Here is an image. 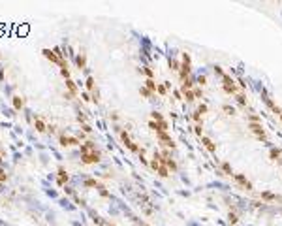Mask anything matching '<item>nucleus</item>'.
<instances>
[{
    "label": "nucleus",
    "instance_id": "nucleus-5",
    "mask_svg": "<svg viewBox=\"0 0 282 226\" xmlns=\"http://www.w3.org/2000/svg\"><path fill=\"white\" fill-rule=\"evenodd\" d=\"M58 141H60V145H62V147H70V145H81L77 138H72V136H66V134H60Z\"/></svg>",
    "mask_w": 282,
    "mask_h": 226
},
{
    "label": "nucleus",
    "instance_id": "nucleus-11",
    "mask_svg": "<svg viewBox=\"0 0 282 226\" xmlns=\"http://www.w3.org/2000/svg\"><path fill=\"white\" fill-rule=\"evenodd\" d=\"M66 89H68V93L72 94V96H75L77 94V87H75V81L70 77V79H66Z\"/></svg>",
    "mask_w": 282,
    "mask_h": 226
},
{
    "label": "nucleus",
    "instance_id": "nucleus-15",
    "mask_svg": "<svg viewBox=\"0 0 282 226\" xmlns=\"http://www.w3.org/2000/svg\"><path fill=\"white\" fill-rule=\"evenodd\" d=\"M34 128H36L38 132H41V134H43V132L47 130V126L43 124V121H41L40 117H36V119H34Z\"/></svg>",
    "mask_w": 282,
    "mask_h": 226
},
{
    "label": "nucleus",
    "instance_id": "nucleus-28",
    "mask_svg": "<svg viewBox=\"0 0 282 226\" xmlns=\"http://www.w3.org/2000/svg\"><path fill=\"white\" fill-rule=\"evenodd\" d=\"M198 83H199V85H205V83H207V77H205V76H199V77H198Z\"/></svg>",
    "mask_w": 282,
    "mask_h": 226
},
{
    "label": "nucleus",
    "instance_id": "nucleus-24",
    "mask_svg": "<svg viewBox=\"0 0 282 226\" xmlns=\"http://www.w3.org/2000/svg\"><path fill=\"white\" fill-rule=\"evenodd\" d=\"M139 93H141V94H143L145 98H149V96H151V90H147V89H141V90H139Z\"/></svg>",
    "mask_w": 282,
    "mask_h": 226
},
{
    "label": "nucleus",
    "instance_id": "nucleus-8",
    "mask_svg": "<svg viewBox=\"0 0 282 226\" xmlns=\"http://www.w3.org/2000/svg\"><path fill=\"white\" fill-rule=\"evenodd\" d=\"M156 136H158V140L162 141V145H166V147H171V149H173V141H171V138L168 136V132L160 130V132H156Z\"/></svg>",
    "mask_w": 282,
    "mask_h": 226
},
{
    "label": "nucleus",
    "instance_id": "nucleus-16",
    "mask_svg": "<svg viewBox=\"0 0 282 226\" xmlns=\"http://www.w3.org/2000/svg\"><path fill=\"white\" fill-rule=\"evenodd\" d=\"M23 106H25V100H23L21 96H13V107L19 111V109H23Z\"/></svg>",
    "mask_w": 282,
    "mask_h": 226
},
{
    "label": "nucleus",
    "instance_id": "nucleus-21",
    "mask_svg": "<svg viewBox=\"0 0 282 226\" xmlns=\"http://www.w3.org/2000/svg\"><path fill=\"white\" fill-rule=\"evenodd\" d=\"M169 66L173 68V70H179V68H181V64H179L177 60H171V59H169Z\"/></svg>",
    "mask_w": 282,
    "mask_h": 226
},
{
    "label": "nucleus",
    "instance_id": "nucleus-26",
    "mask_svg": "<svg viewBox=\"0 0 282 226\" xmlns=\"http://www.w3.org/2000/svg\"><path fill=\"white\" fill-rule=\"evenodd\" d=\"M156 90H158L160 94H166V87H164V85H158V87H156Z\"/></svg>",
    "mask_w": 282,
    "mask_h": 226
},
{
    "label": "nucleus",
    "instance_id": "nucleus-3",
    "mask_svg": "<svg viewBox=\"0 0 282 226\" xmlns=\"http://www.w3.org/2000/svg\"><path fill=\"white\" fill-rule=\"evenodd\" d=\"M121 140H122V143L132 151V153H139V147L130 140V136H128V132H124V130H121Z\"/></svg>",
    "mask_w": 282,
    "mask_h": 226
},
{
    "label": "nucleus",
    "instance_id": "nucleus-17",
    "mask_svg": "<svg viewBox=\"0 0 282 226\" xmlns=\"http://www.w3.org/2000/svg\"><path fill=\"white\" fill-rule=\"evenodd\" d=\"M156 87H158V85H156L152 79H147V81H145V89L151 90V93H152V90H156Z\"/></svg>",
    "mask_w": 282,
    "mask_h": 226
},
{
    "label": "nucleus",
    "instance_id": "nucleus-13",
    "mask_svg": "<svg viewBox=\"0 0 282 226\" xmlns=\"http://www.w3.org/2000/svg\"><path fill=\"white\" fill-rule=\"evenodd\" d=\"M75 62H77V66H79V70H85V68H87V55H85V53H79V55L75 57Z\"/></svg>",
    "mask_w": 282,
    "mask_h": 226
},
{
    "label": "nucleus",
    "instance_id": "nucleus-2",
    "mask_svg": "<svg viewBox=\"0 0 282 226\" xmlns=\"http://www.w3.org/2000/svg\"><path fill=\"white\" fill-rule=\"evenodd\" d=\"M41 53H43V57H45L47 60H51V62H57V64H60V68H68V64H66L64 60H60V59L55 55V51H51V49H43Z\"/></svg>",
    "mask_w": 282,
    "mask_h": 226
},
{
    "label": "nucleus",
    "instance_id": "nucleus-29",
    "mask_svg": "<svg viewBox=\"0 0 282 226\" xmlns=\"http://www.w3.org/2000/svg\"><path fill=\"white\" fill-rule=\"evenodd\" d=\"M81 98H83L85 102H88V100H92V96H90L88 93H83V94H81Z\"/></svg>",
    "mask_w": 282,
    "mask_h": 226
},
{
    "label": "nucleus",
    "instance_id": "nucleus-6",
    "mask_svg": "<svg viewBox=\"0 0 282 226\" xmlns=\"http://www.w3.org/2000/svg\"><path fill=\"white\" fill-rule=\"evenodd\" d=\"M151 166H152V170H156V173H158L160 177H168V175H169V170L164 166V164H158L156 160H152Z\"/></svg>",
    "mask_w": 282,
    "mask_h": 226
},
{
    "label": "nucleus",
    "instance_id": "nucleus-9",
    "mask_svg": "<svg viewBox=\"0 0 282 226\" xmlns=\"http://www.w3.org/2000/svg\"><path fill=\"white\" fill-rule=\"evenodd\" d=\"M233 177H235V181H237L239 185H243L246 190H252V183H250V181H248L246 177H243L241 173H233Z\"/></svg>",
    "mask_w": 282,
    "mask_h": 226
},
{
    "label": "nucleus",
    "instance_id": "nucleus-27",
    "mask_svg": "<svg viewBox=\"0 0 282 226\" xmlns=\"http://www.w3.org/2000/svg\"><path fill=\"white\" fill-rule=\"evenodd\" d=\"M198 113H199V115H203V113H207V106H199V107H198Z\"/></svg>",
    "mask_w": 282,
    "mask_h": 226
},
{
    "label": "nucleus",
    "instance_id": "nucleus-30",
    "mask_svg": "<svg viewBox=\"0 0 282 226\" xmlns=\"http://www.w3.org/2000/svg\"><path fill=\"white\" fill-rule=\"evenodd\" d=\"M81 128H83V132H87V134H88V132H92V128H90V124H87V123H85V124H83Z\"/></svg>",
    "mask_w": 282,
    "mask_h": 226
},
{
    "label": "nucleus",
    "instance_id": "nucleus-19",
    "mask_svg": "<svg viewBox=\"0 0 282 226\" xmlns=\"http://www.w3.org/2000/svg\"><path fill=\"white\" fill-rule=\"evenodd\" d=\"M6 181H8V173H6L2 168H0V185H2V183H6Z\"/></svg>",
    "mask_w": 282,
    "mask_h": 226
},
{
    "label": "nucleus",
    "instance_id": "nucleus-25",
    "mask_svg": "<svg viewBox=\"0 0 282 226\" xmlns=\"http://www.w3.org/2000/svg\"><path fill=\"white\" fill-rule=\"evenodd\" d=\"M77 121L85 124V121H87V117H85V113H79V115H77Z\"/></svg>",
    "mask_w": 282,
    "mask_h": 226
},
{
    "label": "nucleus",
    "instance_id": "nucleus-18",
    "mask_svg": "<svg viewBox=\"0 0 282 226\" xmlns=\"http://www.w3.org/2000/svg\"><path fill=\"white\" fill-rule=\"evenodd\" d=\"M85 185H87V187H96V189H102V185H98L94 179H87V181H85Z\"/></svg>",
    "mask_w": 282,
    "mask_h": 226
},
{
    "label": "nucleus",
    "instance_id": "nucleus-22",
    "mask_svg": "<svg viewBox=\"0 0 282 226\" xmlns=\"http://www.w3.org/2000/svg\"><path fill=\"white\" fill-rule=\"evenodd\" d=\"M222 168H224V172L228 173V175H231L233 172H231V168H229V164H222Z\"/></svg>",
    "mask_w": 282,
    "mask_h": 226
},
{
    "label": "nucleus",
    "instance_id": "nucleus-12",
    "mask_svg": "<svg viewBox=\"0 0 282 226\" xmlns=\"http://www.w3.org/2000/svg\"><path fill=\"white\" fill-rule=\"evenodd\" d=\"M79 147H81V154H87V153H94V151H96L92 141H85V143H81Z\"/></svg>",
    "mask_w": 282,
    "mask_h": 226
},
{
    "label": "nucleus",
    "instance_id": "nucleus-23",
    "mask_svg": "<svg viewBox=\"0 0 282 226\" xmlns=\"http://www.w3.org/2000/svg\"><path fill=\"white\" fill-rule=\"evenodd\" d=\"M143 72H145V76H147L149 79L152 77V70H151V68H143Z\"/></svg>",
    "mask_w": 282,
    "mask_h": 226
},
{
    "label": "nucleus",
    "instance_id": "nucleus-10",
    "mask_svg": "<svg viewBox=\"0 0 282 226\" xmlns=\"http://www.w3.org/2000/svg\"><path fill=\"white\" fill-rule=\"evenodd\" d=\"M201 143H203V145H205V149H207V151H211V153H215V151H216V145L213 143V140H209L207 136H201Z\"/></svg>",
    "mask_w": 282,
    "mask_h": 226
},
{
    "label": "nucleus",
    "instance_id": "nucleus-31",
    "mask_svg": "<svg viewBox=\"0 0 282 226\" xmlns=\"http://www.w3.org/2000/svg\"><path fill=\"white\" fill-rule=\"evenodd\" d=\"M4 156H6V154H4V151H2V149H0V164H2V162H4Z\"/></svg>",
    "mask_w": 282,
    "mask_h": 226
},
{
    "label": "nucleus",
    "instance_id": "nucleus-4",
    "mask_svg": "<svg viewBox=\"0 0 282 226\" xmlns=\"http://www.w3.org/2000/svg\"><path fill=\"white\" fill-rule=\"evenodd\" d=\"M81 160H83L85 164H96V162H100V153H98V151H94V153L81 154Z\"/></svg>",
    "mask_w": 282,
    "mask_h": 226
},
{
    "label": "nucleus",
    "instance_id": "nucleus-7",
    "mask_svg": "<svg viewBox=\"0 0 282 226\" xmlns=\"http://www.w3.org/2000/svg\"><path fill=\"white\" fill-rule=\"evenodd\" d=\"M250 130L256 134V138H258V140H265V130L262 128V124H258V123H250Z\"/></svg>",
    "mask_w": 282,
    "mask_h": 226
},
{
    "label": "nucleus",
    "instance_id": "nucleus-1",
    "mask_svg": "<svg viewBox=\"0 0 282 226\" xmlns=\"http://www.w3.org/2000/svg\"><path fill=\"white\" fill-rule=\"evenodd\" d=\"M85 87H87L88 93L92 94V100H94V102H98V100H100V94H98V90H96V85H94V77H87Z\"/></svg>",
    "mask_w": 282,
    "mask_h": 226
},
{
    "label": "nucleus",
    "instance_id": "nucleus-20",
    "mask_svg": "<svg viewBox=\"0 0 282 226\" xmlns=\"http://www.w3.org/2000/svg\"><path fill=\"white\" fill-rule=\"evenodd\" d=\"M60 74H62L64 79H70V70H68V68H60Z\"/></svg>",
    "mask_w": 282,
    "mask_h": 226
},
{
    "label": "nucleus",
    "instance_id": "nucleus-14",
    "mask_svg": "<svg viewBox=\"0 0 282 226\" xmlns=\"http://www.w3.org/2000/svg\"><path fill=\"white\" fill-rule=\"evenodd\" d=\"M68 183V172L64 168H58V185H66Z\"/></svg>",
    "mask_w": 282,
    "mask_h": 226
}]
</instances>
